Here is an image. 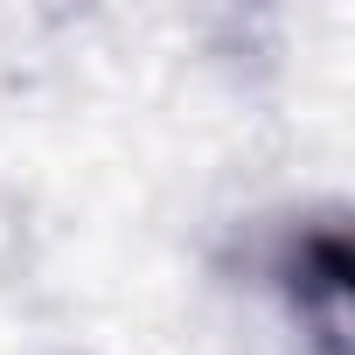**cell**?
I'll use <instances>...</instances> for the list:
<instances>
[{"mask_svg": "<svg viewBox=\"0 0 355 355\" xmlns=\"http://www.w3.org/2000/svg\"><path fill=\"white\" fill-rule=\"evenodd\" d=\"M265 279L306 355H355V244L341 209L286 216L265 244Z\"/></svg>", "mask_w": 355, "mask_h": 355, "instance_id": "cell-1", "label": "cell"}]
</instances>
